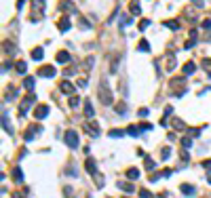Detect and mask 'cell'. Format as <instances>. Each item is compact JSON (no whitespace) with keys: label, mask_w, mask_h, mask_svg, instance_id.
Here are the masks:
<instances>
[{"label":"cell","mask_w":211,"mask_h":198,"mask_svg":"<svg viewBox=\"0 0 211 198\" xmlns=\"http://www.w3.org/2000/svg\"><path fill=\"white\" fill-rule=\"evenodd\" d=\"M165 25L171 27V30H177V27H179V21H175V19H173V21H165Z\"/></svg>","instance_id":"4316f807"},{"label":"cell","mask_w":211,"mask_h":198,"mask_svg":"<svg viewBox=\"0 0 211 198\" xmlns=\"http://www.w3.org/2000/svg\"><path fill=\"white\" fill-rule=\"evenodd\" d=\"M57 27H59V32H68V30H70V19H68V17H61Z\"/></svg>","instance_id":"9c48e42d"},{"label":"cell","mask_w":211,"mask_h":198,"mask_svg":"<svg viewBox=\"0 0 211 198\" xmlns=\"http://www.w3.org/2000/svg\"><path fill=\"white\" fill-rule=\"evenodd\" d=\"M2 128H4L6 133H13V128H11V122H9V116H6V112L2 114Z\"/></svg>","instance_id":"5bb4252c"},{"label":"cell","mask_w":211,"mask_h":198,"mask_svg":"<svg viewBox=\"0 0 211 198\" xmlns=\"http://www.w3.org/2000/svg\"><path fill=\"white\" fill-rule=\"evenodd\" d=\"M203 166H205V169H209V171H211V160H205V162H203Z\"/></svg>","instance_id":"ab89813d"},{"label":"cell","mask_w":211,"mask_h":198,"mask_svg":"<svg viewBox=\"0 0 211 198\" xmlns=\"http://www.w3.org/2000/svg\"><path fill=\"white\" fill-rule=\"evenodd\" d=\"M127 133L133 135V137H137V135H140V127H129V128H127Z\"/></svg>","instance_id":"484cf974"},{"label":"cell","mask_w":211,"mask_h":198,"mask_svg":"<svg viewBox=\"0 0 211 198\" xmlns=\"http://www.w3.org/2000/svg\"><path fill=\"white\" fill-rule=\"evenodd\" d=\"M169 156H171V150H169V148H165V150L161 152V158H163V160H167Z\"/></svg>","instance_id":"4dcf8cb0"},{"label":"cell","mask_w":211,"mask_h":198,"mask_svg":"<svg viewBox=\"0 0 211 198\" xmlns=\"http://www.w3.org/2000/svg\"><path fill=\"white\" fill-rule=\"evenodd\" d=\"M42 6H45V0H34V2H32V9H34V11L42 9Z\"/></svg>","instance_id":"d4e9b609"},{"label":"cell","mask_w":211,"mask_h":198,"mask_svg":"<svg viewBox=\"0 0 211 198\" xmlns=\"http://www.w3.org/2000/svg\"><path fill=\"white\" fill-rule=\"evenodd\" d=\"M141 13V6H140V0H131V15H140Z\"/></svg>","instance_id":"8fae6325"},{"label":"cell","mask_w":211,"mask_h":198,"mask_svg":"<svg viewBox=\"0 0 211 198\" xmlns=\"http://www.w3.org/2000/svg\"><path fill=\"white\" fill-rule=\"evenodd\" d=\"M13 179H15L17 183H21V181H24V173H21V169H19V166H15V169H13Z\"/></svg>","instance_id":"7c38bea8"},{"label":"cell","mask_w":211,"mask_h":198,"mask_svg":"<svg viewBox=\"0 0 211 198\" xmlns=\"http://www.w3.org/2000/svg\"><path fill=\"white\" fill-rule=\"evenodd\" d=\"M34 84H36V82H34V78H30V76H28V78L24 80V86L28 89V91H32V89H34Z\"/></svg>","instance_id":"44dd1931"},{"label":"cell","mask_w":211,"mask_h":198,"mask_svg":"<svg viewBox=\"0 0 211 198\" xmlns=\"http://www.w3.org/2000/svg\"><path fill=\"white\" fill-rule=\"evenodd\" d=\"M45 57V51H42V48L38 47V48H34V51H32V59H36V61H40V59Z\"/></svg>","instance_id":"2e32d148"},{"label":"cell","mask_w":211,"mask_h":198,"mask_svg":"<svg viewBox=\"0 0 211 198\" xmlns=\"http://www.w3.org/2000/svg\"><path fill=\"white\" fill-rule=\"evenodd\" d=\"M182 145H184V150H190V148H192V139L184 137V139H182Z\"/></svg>","instance_id":"83f0119b"},{"label":"cell","mask_w":211,"mask_h":198,"mask_svg":"<svg viewBox=\"0 0 211 198\" xmlns=\"http://www.w3.org/2000/svg\"><path fill=\"white\" fill-rule=\"evenodd\" d=\"M148 25H150V19H141L140 21V30H146Z\"/></svg>","instance_id":"d6a6232c"},{"label":"cell","mask_w":211,"mask_h":198,"mask_svg":"<svg viewBox=\"0 0 211 198\" xmlns=\"http://www.w3.org/2000/svg\"><path fill=\"white\" fill-rule=\"evenodd\" d=\"M59 89H61L63 93H68L70 97H72V93H74V84H72V82H68V80L61 82V84H59Z\"/></svg>","instance_id":"52a82bcc"},{"label":"cell","mask_w":211,"mask_h":198,"mask_svg":"<svg viewBox=\"0 0 211 198\" xmlns=\"http://www.w3.org/2000/svg\"><path fill=\"white\" fill-rule=\"evenodd\" d=\"M38 76H42V78H53V76H55V65H42V68L38 70Z\"/></svg>","instance_id":"277c9868"},{"label":"cell","mask_w":211,"mask_h":198,"mask_svg":"<svg viewBox=\"0 0 211 198\" xmlns=\"http://www.w3.org/2000/svg\"><path fill=\"white\" fill-rule=\"evenodd\" d=\"M173 127L179 128V131H188L186 124H184V120H179V118H173Z\"/></svg>","instance_id":"ffe728a7"},{"label":"cell","mask_w":211,"mask_h":198,"mask_svg":"<svg viewBox=\"0 0 211 198\" xmlns=\"http://www.w3.org/2000/svg\"><path fill=\"white\" fill-rule=\"evenodd\" d=\"M34 99H36V95H34V93H30L28 97H25V99H24V103L19 105V116H25L28 107H30V103H34Z\"/></svg>","instance_id":"3957f363"},{"label":"cell","mask_w":211,"mask_h":198,"mask_svg":"<svg viewBox=\"0 0 211 198\" xmlns=\"http://www.w3.org/2000/svg\"><path fill=\"white\" fill-rule=\"evenodd\" d=\"M66 143L70 145L72 150L78 148V133H76V131H68V133H66Z\"/></svg>","instance_id":"7a4b0ae2"},{"label":"cell","mask_w":211,"mask_h":198,"mask_svg":"<svg viewBox=\"0 0 211 198\" xmlns=\"http://www.w3.org/2000/svg\"><path fill=\"white\" fill-rule=\"evenodd\" d=\"M84 169H87L91 175H99V173H97V166H95V160H93V158H87V160H84Z\"/></svg>","instance_id":"8992f818"},{"label":"cell","mask_w":211,"mask_h":198,"mask_svg":"<svg viewBox=\"0 0 211 198\" xmlns=\"http://www.w3.org/2000/svg\"><path fill=\"white\" fill-rule=\"evenodd\" d=\"M116 112L120 114V116H123V114L127 112V105H125V103H116Z\"/></svg>","instance_id":"f1b7e54d"},{"label":"cell","mask_w":211,"mask_h":198,"mask_svg":"<svg viewBox=\"0 0 211 198\" xmlns=\"http://www.w3.org/2000/svg\"><path fill=\"white\" fill-rule=\"evenodd\" d=\"M194 72H196V65L192 61H188L186 65H184V74H194Z\"/></svg>","instance_id":"e0dca14e"},{"label":"cell","mask_w":211,"mask_h":198,"mask_svg":"<svg viewBox=\"0 0 211 198\" xmlns=\"http://www.w3.org/2000/svg\"><path fill=\"white\" fill-rule=\"evenodd\" d=\"M118 187H120V190H125V192H133V190H135L133 183H118Z\"/></svg>","instance_id":"cb8c5ba5"},{"label":"cell","mask_w":211,"mask_h":198,"mask_svg":"<svg viewBox=\"0 0 211 198\" xmlns=\"http://www.w3.org/2000/svg\"><path fill=\"white\" fill-rule=\"evenodd\" d=\"M24 4H25V0H17V9H21Z\"/></svg>","instance_id":"60d3db41"},{"label":"cell","mask_w":211,"mask_h":198,"mask_svg":"<svg viewBox=\"0 0 211 198\" xmlns=\"http://www.w3.org/2000/svg\"><path fill=\"white\" fill-rule=\"evenodd\" d=\"M78 103H80V99L72 95V97H70V107H78Z\"/></svg>","instance_id":"f546056e"},{"label":"cell","mask_w":211,"mask_h":198,"mask_svg":"<svg viewBox=\"0 0 211 198\" xmlns=\"http://www.w3.org/2000/svg\"><path fill=\"white\" fill-rule=\"evenodd\" d=\"M110 135H112V137H120V135H125V131H112Z\"/></svg>","instance_id":"8d00e7d4"},{"label":"cell","mask_w":211,"mask_h":198,"mask_svg":"<svg viewBox=\"0 0 211 198\" xmlns=\"http://www.w3.org/2000/svg\"><path fill=\"white\" fill-rule=\"evenodd\" d=\"M34 116L38 118V120L47 118L49 116V105H36V107H34Z\"/></svg>","instance_id":"5b68a950"},{"label":"cell","mask_w":211,"mask_h":198,"mask_svg":"<svg viewBox=\"0 0 211 198\" xmlns=\"http://www.w3.org/2000/svg\"><path fill=\"white\" fill-rule=\"evenodd\" d=\"M137 48H140V51H144V53H148V51H150V44H148V40H140Z\"/></svg>","instance_id":"7402d4cb"},{"label":"cell","mask_w":211,"mask_h":198,"mask_svg":"<svg viewBox=\"0 0 211 198\" xmlns=\"http://www.w3.org/2000/svg\"><path fill=\"white\" fill-rule=\"evenodd\" d=\"M84 116H87V118H93L95 116V110H93V105L89 103V101L84 103Z\"/></svg>","instance_id":"9a60e30c"},{"label":"cell","mask_w":211,"mask_h":198,"mask_svg":"<svg viewBox=\"0 0 211 198\" xmlns=\"http://www.w3.org/2000/svg\"><path fill=\"white\" fill-rule=\"evenodd\" d=\"M55 59H57V63H68V61H70V53H68V51H59Z\"/></svg>","instance_id":"30bf717a"},{"label":"cell","mask_w":211,"mask_h":198,"mask_svg":"<svg viewBox=\"0 0 211 198\" xmlns=\"http://www.w3.org/2000/svg\"><path fill=\"white\" fill-rule=\"evenodd\" d=\"M84 131H87V133H91L93 137L99 135V127H97V124H84Z\"/></svg>","instance_id":"4fadbf2b"},{"label":"cell","mask_w":211,"mask_h":198,"mask_svg":"<svg viewBox=\"0 0 211 198\" xmlns=\"http://www.w3.org/2000/svg\"><path fill=\"white\" fill-rule=\"evenodd\" d=\"M146 169H148V171H152V169H154V160H152V158H146Z\"/></svg>","instance_id":"1f68e13d"},{"label":"cell","mask_w":211,"mask_h":198,"mask_svg":"<svg viewBox=\"0 0 211 198\" xmlns=\"http://www.w3.org/2000/svg\"><path fill=\"white\" fill-rule=\"evenodd\" d=\"M192 2H194V4H196V6H203V4H205V2H203V0H192Z\"/></svg>","instance_id":"b9f144b4"},{"label":"cell","mask_w":211,"mask_h":198,"mask_svg":"<svg viewBox=\"0 0 211 198\" xmlns=\"http://www.w3.org/2000/svg\"><path fill=\"white\" fill-rule=\"evenodd\" d=\"M15 70L19 72V74H25V72H28V65H25V61H17V65H15Z\"/></svg>","instance_id":"d6986e66"},{"label":"cell","mask_w":211,"mask_h":198,"mask_svg":"<svg viewBox=\"0 0 211 198\" xmlns=\"http://www.w3.org/2000/svg\"><path fill=\"white\" fill-rule=\"evenodd\" d=\"M99 99H101V103H104V105H114V99H112V93H110V89L106 86L104 82L99 84Z\"/></svg>","instance_id":"6da1fadb"},{"label":"cell","mask_w":211,"mask_h":198,"mask_svg":"<svg viewBox=\"0 0 211 198\" xmlns=\"http://www.w3.org/2000/svg\"><path fill=\"white\" fill-rule=\"evenodd\" d=\"M2 48H4V51H6L9 55H15V53H17V47L13 44L11 40H4V42H2Z\"/></svg>","instance_id":"ba28073f"},{"label":"cell","mask_w":211,"mask_h":198,"mask_svg":"<svg viewBox=\"0 0 211 198\" xmlns=\"http://www.w3.org/2000/svg\"><path fill=\"white\" fill-rule=\"evenodd\" d=\"M182 192H184L186 196H192V194H194L196 190H194V187H192V186H188V183H182Z\"/></svg>","instance_id":"ac0fdd59"},{"label":"cell","mask_w":211,"mask_h":198,"mask_svg":"<svg viewBox=\"0 0 211 198\" xmlns=\"http://www.w3.org/2000/svg\"><path fill=\"white\" fill-rule=\"evenodd\" d=\"M78 86H80V89H84V86H87V80H82V78H80V80H78Z\"/></svg>","instance_id":"f35d334b"},{"label":"cell","mask_w":211,"mask_h":198,"mask_svg":"<svg viewBox=\"0 0 211 198\" xmlns=\"http://www.w3.org/2000/svg\"><path fill=\"white\" fill-rule=\"evenodd\" d=\"M6 70H11V61H4V63H2V74Z\"/></svg>","instance_id":"d590c367"},{"label":"cell","mask_w":211,"mask_h":198,"mask_svg":"<svg viewBox=\"0 0 211 198\" xmlns=\"http://www.w3.org/2000/svg\"><path fill=\"white\" fill-rule=\"evenodd\" d=\"M127 177H129V179H137V177H140V169H129V171H127Z\"/></svg>","instance_id":"603a6c76"},{"label":"cell","mask_w":211,"mask_h":198,"mask_svg":"<svg viewBox=\"0 0 211 198\" xmlns=\"http://www.w3.org/2000/svg\"><path fill=\"white\" fill-rule=\"evenodd\" d=\"M203 30H211V19H205L203 21Z\"/></svg>","instance_id":"e575fe53"},{"label":"cell","mask_w":211,"mask_h":198,"mask_svg":"<svg viewBox=\"0 0 211 198\" xmlns=\"http://www.w3.org/2000/svg\"><path fill=\"white\" fill-rule=\"evenodd\" d=\"M140 116H141V118L148 116V110H146V107H141V110H140Z\"/></svg>","instance_id":"74e56055"},{"label":"cell","mask_w":211,"mask_h":198,"mask_svg":"<svg viewBox=\"0 0 211 198\" xmlns=\"http://www.w3.org/2000/svg\"><path fill=\"white\" fill-rule=\"evenodd\" d=\"M140 196H141V198H154L152 194L148 192V190H140Z\"/></svg>","instance_id":"836d02e7"}]
</instances>
